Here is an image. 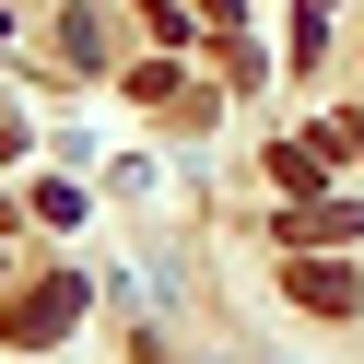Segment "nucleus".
<instances>
[{"label": "nucleus", "mask_w": 364, "mask_h": 364, "mask_svg": "<svg viewBox=\"0 0 364 364\" xmlns=\"http://www.w3.org/2000/svg\"><path fill=\"white\" fill-rule=\"evenodd\" d=\"M82 317V282H48V294H24V306H12V341H59Z\"/></svg>", "instance_id": "nucleus-1"}, {"label": "nucleus", "mask_w": 364, "mask_h": 364, "mask_svg": "<svg viewBox=\"0 0 364 364\" xmlns=\"http://www.w3.org/2000/svg\"><path fill=\"white\" fill-rule=\"evenodd\" d=\"M294 306H317V317H329V306H353V270H329V259H294Z\"/></svg>", "instance_id": "nucleus-2"}]
</instances>
